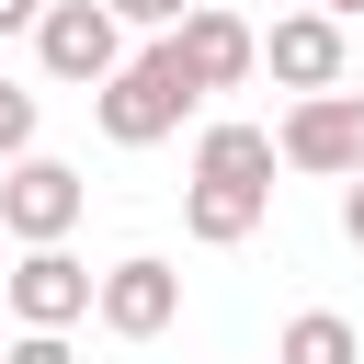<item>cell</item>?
Instances as JSON below:
<instances>
[{
	"label": "cell",
	"mask_w": 364,
	"mask_h": 364,
	"mask_svg": "<svg viewBox=\"0 0 364 364\" xmlns=\"http://www.w3.org/2000/svg\"><path fill=\"white\" fill-rule=\"evenodd\" d=\"M159 46L182 57V80H193V91H239V80L262 68V34H250L239 11H216V0H205V11H182Z\"/></svg>",
	"instance_id": "cell-6"
},
{
	"label": "cell",
	"mask_w": 364,
	"mask_h": 364,
	"mask_svg": "<svg viewBox=\"0 0 364 364\" xmlns=\"http://www.w3.org/2000/svg\"><path fill=\"white\" fill-rule=\"evenodd\" d=\"M0 364H80V353H68V330H11Z\"/></svg>",
	"instance_id": "cell-13"
},
{
	"label": "cell",
	"mask_w": 364,
	"mask_h": 364,
	"mask_svg": "<svg viewBox=\"0 0 364 364\" xmlns=\"http://www.w3.org/2000/svg\"><path fill=\"white\" fill-rule=\"evenodd\" d=\"M205 91L182 80V57L171 46H148V57H125L102 91H91V114H102V136L114 148H159V136H182V114H193Z\"/></svg>",
	"instance_id": "cell-1"
},
{
	"label": "cell",
	"mask_w": 364,
	"mask_h": 364,
	"mask_svg": "<svg viewBox=\"0 0 364 364\" xmlns=\"http://www.w3.org/2000/svg\"><path fill=\"white\" fill-rule=\"evenodd\" d=\"M273 364H364V341H353V318H330V307H307V318H284V341H273Z\"/></svg>",
	"instance_id": "cell-11"
},
{
	"label": "cell",
	"mask_w": 364,
	"mask_h": 364,
	"mask_svg": "<svg viewBox=\"0 0 364 364\" xmlns=\"http://www.w3.org/2000/svg\"><path fill=\"white\" fill-rule=\"evenodd\" d=\"M91 318H102L114 341H159V330L182 318V273H171L159 250H125V262L91 284Z\"/></svg>",
	"instance_id": "cell-5"
},
{
	"label": "cell",
	"mask_w": 364,
	"mask_h": 364,
	"mask_svg": "<svg viewBox=\"0 0 364 364\" xmlns=\"http://www.w3.org/2000/svg\"><path fill=\"white\" fill-rule=\"evenodd\" d=\"M273 159L284 171H330V182H364V91H318L273 125Z\"/></svg>",
	"instance_id": "cell-3"
},
{
	"label": "cell",
	"mask_w": 364,
	"mask_h": 364,
	"mask_svg": "<svg viewBox=\"0 0 364 364\" xmlns=\"http://www.w3.org/2000/svg\"><path fill=\"white\" fill-rule=\"evenodd\" d=\"M46 23V0H0V34H34Z\"/></svg>",
	"instance_id": "cell-16"
},
{
	"label": "cell",
	"mask_w": 364,
	"mask_h": 364,
	"mask_svg": "<svg viewBox=\"0 0 364 364\" xmlns=\"http://www.w3.org/2000/svg\"><path fill=\"white\" fill-rule=\"evenodd\" d=\"M11 159H34V91L0 80V171H11Z\"/></svg>",
	"instance_id": "cell-12"
},
{
	"label": "cell",
	"mask_w": 364,
	"mask_h": 364,
	"mask_svg": "<svg viewBox=\"0 0 364 364\" xmlns=\"http://www.w3.org/2000/svg\"><path fill=\"white\" fill-rule=\"evenodd\" d=\"M262 216H273V193H250V182H182V239H205V250L250 239Z\"/></svg>",
	"instance_id": "cell-9"
},
{
	"label": "cell",
	"mask_w": 364,
	"mask_h": 364,
	"mask_svg": "<svg viewBox=\"0 0 364 364\" xmlns=\"http://www.w3.org/2000/svg\"><path fill=\"white\" fill-rule=\"evenodd\" d=\"M193 182H250V193H273V125H205V136H193Z\"/></svg>",
	"instance_id": "cell-10"
},
{
	"label": "cell",
	"mask_w": 364,
	"mask_h": 364,
	"mask_svg": "<svg viewBox=\"0 0 364 364\" xmlns=\"http://www.w3.org/2000/svg\"><path fill=\"white\" fill-rule=\"evenodd\" d=\"M102 11H114V23H148V34H171V23H182V11H205V0H102Z\"/></svg>",
	"instance_id": "cell-14"
},
{
	"label": "cell",
	"mask_w": 364,
	"mask_h": 364,
	"mask_svg": "<svg viewBox=\"0 0 364 364\" xmlns=\"http://www.w3.org/2000/svg\"><path fill=\"white\" fill-rule=\"evenodd\" d=\"M80 205H91V182L68 171V159H11L0 171V228L23 239V250H68V228H80Z\"/></svg>",
	"instance_id": "cell-2"
},
{
	"label": "cell",
	"mask_w": 364,
	"mask_h": 364,
	"mask_svg": "<svg viewBox=\"0 0 364 364\" xmlns=\"http://www.w3.org/2000/svg\"><path fill=\"white\" fill-rule=\"evenodd\" d=\"M341 239L364 250V182H341Z\"/></svg>",
	"instance_id": "cell-15"
},
{
	"label": "cell",
	"mask_w": 364,
	"mask_h": 364,
	"mask_svg": "<svg viewBox=\"0 0 364 364\" xmlns=\"http://www.w3.org/2000/svg\"><path fill=\"white\" fill-rule=\"evenodd\" d=\"M262 68L296 91V102H318V91H341V23L330 11H284L273 34H262Z\"/></svg>",
	"instance_id": "cell-8"
},
{
	"label": "cell",
	"mask_w": 364,
	"mask_h": 364,
	"mask_svg": "<svg viewBox=\"0 0 364 364\" xmlns=\"http://www.w3.org/2000/svg\"><path fill=\"white\" fill-rule=\"evenodd\" d=\"M91 284H102V273H80L68 250H23V262L0 273L11 330H80V318H91Z\"/></svg>",
	"instance_id": "cell-7"
},
{
	"label": "cell",
	"mask_w": 364,
	"mask_h": 364,
	"mask_svg": "<svg viewBox=\"0 0 364 364\" xmlns=\"http://www.w3.org/2000/svg\"><path fill=\"white\" fill-rule=\"evenodd\" d=\"M34 57H46V80H80V91H102V80L125 68V23H114L102 0H46V23H34Z\"/></svg>",
	"instance_id": "cell-4"
},
{
	"label": "cell",
	"mask_w": 364,
	"mask_h": 364,
	"mask_svg": "<svg viewBox=\"0 0 364 364\" xmlns=\"http://www.w3.org/2000/svg\"><path fill=\"white\" fill-rule=\"evenodd\" d=\"M318 11H330V23H364V0H318Z\"/></svg>",
	"instance_id": "cell-17"
}]
</instances>
